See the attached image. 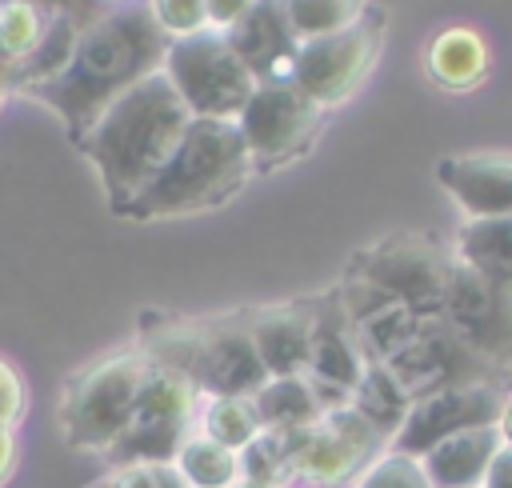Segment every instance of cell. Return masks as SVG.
I'll use <instances>...</instances> for the list:
<instances>
[{"label": "cell", "mask_w": 512, "mask_h": 488, "mask_svg": "<svg viewBox=\"0 0 512 488\" xmlns=\"http://www.w3.org/2000/svg\"><path fill=\"white\" fill-rule=\"evenodd\" d=\"M168 44L172 40L152 20V8L104 12L80 28L68 68L48 84L24 88V96L48 104L64 120L68 136L80 140L104 116V108H112L124 92L164 68Z\"/></svg>", "instance_id": "6da1fadb"}, {"label": "cell", "mask_w": 512, "mask_h": 488, "mask_svg": "<svg viewBox=\"0 0 512 488\" xmlns=\"http://www.w3.org/2000/svg\"><path fill=\"white\" fill-rule=\"evenodd\" d=\"M188 124L192 112L184 108L180 92L160 68L148 80H140L132 92H124L112 108H104V116L76 140L80 152L100 172L104 196L116 216L164 168V160L184 140Z\"/></svg>", "instance_id": "7a4b0ae2"}, {"label": "cell", "mask_w": 512, "mask_h": 488, "mask_svg": "<svg viewBox=\"0 0 512 488\" xmlns=\"http://www.w3.org/2000/svg\"><path fill=\"white\" fill-rule=\"evenodd\" d=\"M252 176V156L244 136L228 120H192L164 168L144 184V192L120 212L124 220H168L188 212H208L232 200Z\"/></svg>", "instance_id": "3957f363"}, {"label": "cell", "mask_w": 512, "mask_h": 488, "mask_svg": "<svg viewBox=\"0 0 512 488\" xmlns=\"http://www.w3.org/2000/svg\"><path fill=\"white\" fill-rule=\"evenodd\" d=\"M148 376V356L140 348L112 352L84 372H76L60 400V428L72 448L84 452H112V444L124 436L140 384Z\"/></svg>", "instance_id": "277c9868"}, {"label": "cell", "mask_w": 512, "mask_h": 488, "mask_svg": "<svg viewBox=\"0 0 512 488\" xmlns=\"http://www.w3.org/2000/svg\"><path fill=\"white\" fill-rule=\"evenodd\" d=\"M164 76L180 92L192 120H228L236 124L248 96L256 92V76L240 64L224 32H200L188 40H172L164 56Z\"/></svg>", "instance_id": "5b68a950"}, {"label": "cell", "mask_w": 512, "mask_h": 488, "mask_svg": "<svg viewBox=\"0 0 512 488\" xmlns=\"http://www.w3.org/2000/svg\"><path fill=\"white\" fill-rule=\"evenodd\" d=\"M456 256H448L432 236L420 232H392L368 248H360L348 264V276L380 288L396 304L412 308L416 316H440L448 276Z\"/></svg>", "instance_id": "8992f818"}, {"label": "cell", "mask_w": 512, "mask_h": 488, "mask_svg": "<svg viewBox=\"0 0 512 488\" xmlns=\"http://www.w3.org/2000/svg\"><path fill=\"white\" fill-rule=\"evenodd\" d=\"M196 400H200V388L188 376L148 360V376L140 384L136 412L124 428V436L112 444L116 464L120 468L124 464H172L176 452L192 436Z\"/></svg>", "instance_id": "52a82bcc"}, {"label": "cell", "mask_w": 512, "mask_h": 488, "mask_svg": "<svg viewBox=\"0 0 512 488\" xmlns=\"http://www.w3.org/2000/svg\"><path fill=\"white\" fill-rule=\"evenodd\" d=\"M380 36H384V16L376 8H364L348 28L320 40H304L292 60V84L320 108L348 100L372 72Z\"/></svg>", "instance_id": "ba28073f"}, {"label": "cell", "mask_w": 512, "mask_h": 488, "mask_svg": "<svg viewBox=\"0 0 512 488\" xmlns=\"http://www.w3.org/2000/svg\"><path fill=\"white\" fill-rule=\"evenodd\" d=\"M324 124V108L312 104L292 80L256 84L248 96L236 128L244 136V148L252 156V168H272L292 156H300Z\"/></svg>", "instance_id": "9c48e42d"}, {"label": "cell", "mask_w": 512, "mask_h": 488, "mask_svg": "<svg viewBox=\"0 0 512 488\" xmlns=\"http://www.w3.org/2000/svg\"><path fill=\"white\" fill-rule=\"evenodd\" d=\"M384 448H388V440L352 404L324 412L312 428L288 432L292 476H304L312 484H344V480H356Z\"/></svg>", "instance_id": "30bf717a"}, {"label": "cell", "mask_w": 512, "mask_h": 488, "mask_svg": "<svg viewBox=\"0 0 512 488\" xmlns=\"http://www.w3.org/2000/svg\"><path fill=\"white\" fill-rule=\"evenodd\" d=\"M440 320L500 376H512V288L492 284L456 260Z\"/></svg>", "instance_id": "8fae6325"}, {"label": "cell", "mask_w": 512, "mask_h": 488, "mask_svg": "<svg viewBox=\"0 0 512 488\" xmlns=\"http://www.w3.org/2000/svg\"><path fill=\"white\" fill-rule=\"evenodd\" d=\"M384 368L400 380V388L420 400L428 392L440 388H460V384H504L508 376H500L488 360H480L440 316H428L420 324V332L392 356L384 360Z\"/></svg>", "instance_id": "7c38bea8"}, {"label": "cell", "mask_w": 512, "mask_h": 488, "mask_svg": "<svg viewBox=\"0 0 512 488\" xmlns=\"http://www.w3.org/2000/svg\"><path fill=\"white\" fill-rule=\"evenodd\" d=\"M504 404H508L504 384H460V388L428 392V396L412 400V408L388 448L420 460L428 448H436L440 440H448L456 432L496 424Z\"/></svg>", "instance_id": "4fadbf2b"}, {"label": "cell", "mask_w": 512, "mask_h": 488, "mask_svg": "<svg viewBox=\"0 0 512 488\" xmlns=\"http://www.w3.org/2000/svg\"><path fill=\"white\" fill-rule=\"evenodd\" d=\"M368 368V356L356 340V328L340 304V296H324L316 300V316H312V344H308V368L304 376L312 380L324 412L352 404V388L360 384Z\"/></svg>", "instance_id": "5bb4252c"}, {"label": "cell", "mask_w": 512, "mask_h": 488, "mask_svg": "<svg viewBox=\"0 0 512 488\" xmlns=\"http://www.w3.org/2000/svg\"><path fill=\"white\" fill-rule=\"evenodd\" d=\"M200 352H196V388L200 396H256L268 384V368L252 344L248 316L204 320Z\"/></svg>", "instance_id": "9a60e30c"}, {"label": "cell", "mask_w": 512, "mask_h": 488, "mask_svg": "<svg viewBox=\"0 0 512 488\" xmlns=\"http://www.w3.org/2000/svg\"><path fill=\"white\" fill-rule=\"evenodd\" d=\"M440 188L468 220L512 216V152H460L436 164Z\"/></svg>", "instance_id": "2e32d148"}, {"label": "cell", "mask_w": 512, "mask_h": 488, "mask_svg": "<svg viewBox=\"0 0 512 488\" xmlns=\"http://www.w3.org/2000/svg\"><path fill=\"white\" fill-rule=\"evenodd\" d=\"M232 52L240 56V64L256 76V84H272V80H292V60L300 40L292 36L280 0H256L228 32Z\"/></svg>", "instance_id": "e0dca14e"}, {"label": "cell", "mask_w": 512, "mask_h": 488, "mask_svg": "<svg viewBox=\"0 0 512 488\" xmlns=\"http://www.w3.org/2000/svg\"><path fill=\"white\" fill-rule=\"evenodd\" d=\"M312 316H316V300L248 312V332H252V344L268 376H304L308 344H312Z\"/></svg>", "instance_id": "ac0fdd59"}, {"label": "cell", "mask_w": 512, "mask_h": 488, "mask_svg": "<svg viewBox=\"0 0 512 488\" xmlns=\"http://www.w3.org/2000/svg\"><path fill=\"white\" fill-rule=\"evenodd\" d=\"M500 448L504 444H500L496 424L468 428V432H456V436L440 440L436 448H428L420 456V468L432 488H484L488 468Z\"/></svg>", "instance_id": "d6986e66"}, {"label": "cell", "mask_w": 512, "mask_h": 488, "mask_svg": "<svg viewBox=\"0 0 512 488\" xmlns=\"http://www.w3.org/2000/svg\"><path fill=\"white\" fill-rule=\"evenodd\" d=\"M424 72L432 84H440L448 92H468L488 72V40L468 24H452L428 40Z\"/></svg>", "instance_id": "ffe728a7"}, {"label": "cell", "mask_w": 512, "mask_h": 488, "mask_svg": "<svg viewBox=\"0 0 512 488\" xmlns=\"http://www.w3.org/2000/svg\"><path fill=\"white\" fill-rule=\"evenodd\" d=\"M260 428L272 432H300L324 416V404L308 376H268V384L252 396Z\"/></svg>", "instance_id": "44dd1931"}, {"label": "cell", "mask_w": 512, "mask_h": 488, "mask_svg": "<svg viewBox=\"0 0 512 488\" xmlns=\"http://www.w3.org/2000/svg\"><path fill=\"white\" fill-rule=\"evenodd\" d=\"M456 260L484 280L512 288V216L468 220L456 232Z\"/></svg>", "instance_id": "7402d4cb"}, {"label": "cell", "mask_w": 512, "mask_h": 488, "mask_svg": "<svg viewBox=\"0 0 512 488\" xmlns=\"http://www.w3.org/2000/svg\"><path fill=\"white\" fill-rule=\"evenodd\" d=\"M76 40H80V24L72 20V12L52 8L48 24H44V36L36 40V48H32L16 68H8V84L36 88V84L56 80V76L68 68V60H72V52H76Z\"/></svg>", "instance_id": "603a6c76"}, {"label": "cell", "mask_w": 512, "mask_h": 488, "mask_svg": "<svg viewBox=\"0 0 512 488\" xmlns=\"http://www.w3.org/2000/svg\"><path fill=\"white\" fill-rule=\"evenodd\" d=\"M352 408L392 444V436L400 432V424H404V416H408V408H412V396L400 388V380H396L384 364H372V360H368L360 384L352 388Z\"/></svg>", "instance_id": "cb8c5ba5"}, {"label": "cell", "mask_w": 512, "mask_h": 488, "mask_svg": "<svg viewBox=\"0 0 512 488\" xmlns=\"http://www.w3.org/2000/svg\"><path fill=\"white\" fill-rule=\"evenodd\" d=\"M172 464L188 480V488H236L240 484V456L208 436H188V444L176 452Z\"/></svg>", "instance_id": "d4e9b609"}, {"label": "cell", "mask_w": 512, "mask_h": 488, "mask_svg": "<svg viewBox=\"0 0 512 488\" xmlns=\"http://www.w3.org/2000/svg\"><path fill=\"white\" fill-rule=\"evenodd\" d=\"M256 432H260V420H256L252 396H208L200 412V436L240 452Z\"/></svg>", "instance_id": "484cf974"}, {"label": "cell", "mask_w": 512, "mask_h": 488, "mask_svg": "<svg viewBox=\"0 0 512 488\" xmlns=\"http://www.w3.org/2000/svg\"><path fill=\"white\" fill-rule=\"evenodd\" d=\"M280 12L292 36L304 44V40H320L348 28L364 12V0H280Z\"/></svg>", "instance_id": "4316f807"}, {"label": "cell", "mask_w": 512, "mask_h": 488, "mask_svg": "<svg viewBox=\"0 0 512 488\" xmlns=\"http://www.w3.org/2000/svg\"><path fill=\"white\" fill-rule=\"evenodd\" d=\"M44 8L32 4V0H0V64L4 72L16 68L32 48L36 40L44 36Z\"/></svg>", "instance_id": "83f0119b"}, {"label": "cell", "mask_w": 512, "mask_h": 488, "mask_svg": "<svg viewBox=\"0 0 512 488\" xmlns=\"http://www.w3.org/2000/svg\"><path fill=\"white\" fill-rule=\"evenodd\" d=\"M240 480H284L292 476V452H288V432L260 428L240 452Z\"/></svg>", "instance_id": "f1b7e54d"}, {"label": "cell", "mask_w": 512, "mask_h": 488, "mask_svg": "<svg viewBox=\"0 0 512 488\" xmlns=\"http://www.w3.org/2000/svg\"><path fill=\"white\" fill-rule=\"evenodd\" d=\"M356 488H432V484H428L416 456H404V452L388 448L356 476Z\"/></svg>", "instance_id": "f546056e"}, {"label": "cell", "mask_w": 512, "mask_h": 488, "mask_svg": "<svg viewBox=\"0 0 512 488\" xmlns=\"http://www.w3.org/2000/svg\"><path fill=\"white\" fill-rule=\"evenodd\" d=\"M152 20L168 40H188L208 32V8L204 0H152Z\"/></svg>", "instance_id": "4dcf8cb0"}, {"label": "cell", "mask_w": 512, "mask_h": 488, "mask_svg": "<svg viewBox=\"0 0 512 488\" xmlns=\"http://www.w3.org/2000/svg\"><path fill=\"white\" fill-rule=\"evenodd\" d=\"M24 412V380L20 372L0 356V428H12Z\"/></svg>", "instance_id": "1f68e13d"}, {"label": "cell", "mask_w": 512, "mask_h": 488, "mask_svg": "<svg viewBox=\"0 0 512 488\" xmlns=\"http://www.w3.org/2000/svg\"><path fill=\"white\" fill-rule=\"evenodd\" d=\"M252 4H256V0H204V8H208V28H212V32H228Z\"/></svg>", "instance_id": "d6a6232c"}, {"label": "cell", "mask_w": 512, "mask_h": 488, "mask_svg": "<svg viewBox=\"0 0 512 488\" xmlns=\"http://www.w3.org/2000/svg\"><path fill=\"white\" fill-rule=\"evenodd\" d=\"M108 488H160V480H156L152 464H124V468L108 480Z\"/></svg>", "instance_id": "836d02e7"}, {"label": "cell", "mask_w": 512, "mask_h": 488, "mask_svg": "<svg viewBox=\"0 0 512 488\" xmlns=\"http://www.w3.org/2000/svg\"><path fill=\"white\" fill-rule=\"evenodd\" d=\"M484 488H512V448H500V452H496Z\"/></svg>", "instance_id": "e575fe53"}, {"label": "cell", "mask_w": 512, "mask_h": 488, "mask_svg": "<svg viewBox=\"0 0 512 488\" xmlns=\"http://www.w3.org/2000/svg\"><path fill=\"white\" fill-rule=\"evenodd\" d=\"M12 468H16V436L12 428H0V484L12 476Z\"/></svg>", "instance_id": "d590c367"}, {"label": "cell", "mask_w": 512, "mask_h": 488, "mask_svg": "<svg viewBox=\"0 0 512 488\" xmlns=\"http://www.w3.org/2000/svg\"><path fill=\"white\" fill-rule=\"evenodd\" d=\"M496 432H500V444L512 448V400L504 404V412H500V420H496Z\"/></svg>", "instance_id": "8d00e7d4"}, {"label": "cell", "mask_w": 512, "mask_h": 488, "mask_svg": "<svg viewBox=\"0 0 512 488\" xmlns=\"http://www.w3.org/2000/svg\"><path fill=\"white\" fill-rule=\"evenodd\" d=\"M236 488H284V484H276V480H240Z\"/></svg>", "instance_id": "74e56055"}, {"label": "cell", "mask_w": 512, "mask_h": 488, "mask_svg": "<svg viewBox=\"0 0 512 488\" xmlns=\"http://www.w3.org/2000/svg\"><path fill=\"white\" fill-rule=\"evenodd\" d=\"M4 96H8V72H4V64H0V108H4Z\"/></svg>", "instance_id": "f35d334b"}, {"label": "cell", "mask_w": 512, "mask_h": 488, "mask_svg": "<svg viewBox=\"0 0 512 488\" xmlns=\"http://www.w3.org/2000/svg\"><path fill=\"white\" fill-rule=\"evenodd\" d=\"M96 4H124V0H96Z\"/></svg>", "instance_id": "ab89813d"}]
</instances>
